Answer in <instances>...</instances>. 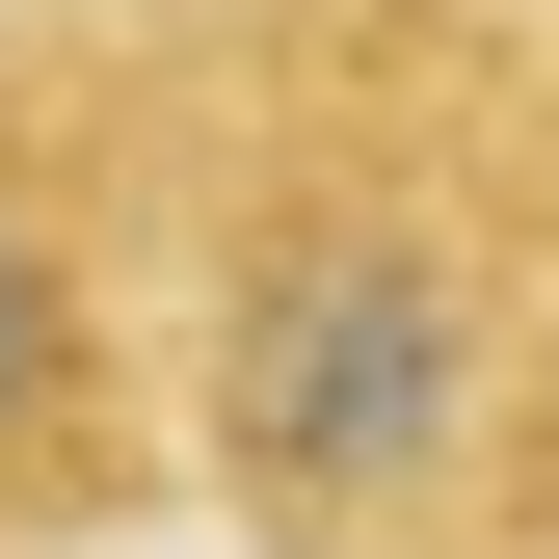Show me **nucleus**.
Returning a JSON list of instances; mask_svg holds the SVG:
<instances>
[{
    "label": "nucleus",
    "instance_id": "f257e3e1",
    "mask_svg": "<svg viewBox=\"0 0 559 559\" xmlns=\"http://www.w3.org/2000/svg\"><path fill=\"white\" fill-rule=\"evenodd\" d=\"M187 479L160 400V81L0 53V559H107Z\"/></svg>",
    "mask_w": 559,
    "mask_h": 559
}]
</instances>
